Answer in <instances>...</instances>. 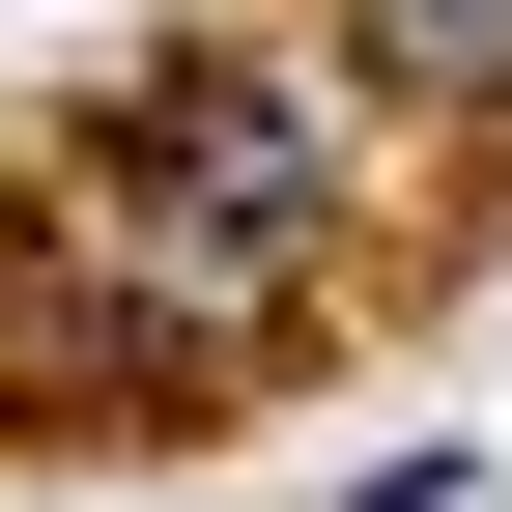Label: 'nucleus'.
<instances>
[{"instance_id": "obj_1", "label": "nucleus", "mask_w": 512, "mask_h": 512, "mask_svg": "<svg viewBox=\"0 0 512 512\" xmlns=\"http://www.w3.org/2000/svg\"><path fill=\"white\" fill-rule=\"evenodd\" d=\"M114 200H143V285H171V342L342 256V171H313V114H285V86H228V57L114 86Z\"/></svg>"}, {"instance_id": "obj_2", "label": "nucleus", "mask_w": 512, "mask_h": 512, "mask_svg": "<svg viewBox=\"0 0 512 512\" xmlns=\"http://www.w3.org/2000/svg\"><path fill=\"white\" fill-rule=\"evenodd\" d=\"M370 57H399L427 114H512V0H370Z\"/></svg>"}]
</instances>
